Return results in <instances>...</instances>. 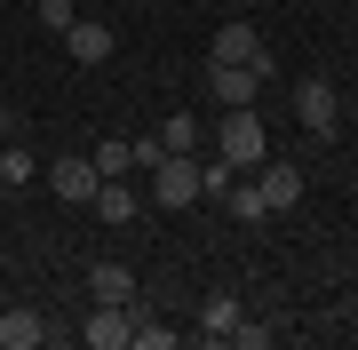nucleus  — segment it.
Instances as JSON below:
<instances>
[{"label":"nucleus","mask_w":358,"mask_h":350,"mask_svg":"<svg viewBox=\"0 0 358 350\" xmlns=\"http://www.w3.org/2000/svg\"><path fill=\"white\" fill-rule=\"evenodd\" d=\"M215 152L231 159L239 175H255L263 159H271V136H263V112L255 104H239V112H223V128H215Z\"/></svg>","instance_id":"obj_1"},{"label":"nucleus","mask_w":358,"mask_h":350,"mask_svg":"<svg viewBox=\"0 0 358 350\" xmlns=\"http://www.w3.org/2000/svg\"><path fill=\"white\" fill-rule=\"evenodd\" d=\"M199 199V159L192 152H159V168H152V207H192Z\"/></svg>","instance_id":"obj_2"},{"label":"nucleus","mask_w":358,"mask_h":350,"mask_svg":"<svg viewBox=\"0 0 358 350\" xmlns=\"http://www.w3.org/2000/svg\"><path fill=\"white\" fill-rule=\"evenodd\" d=\"M80 342H88V350H128L136 342V311H128V302H96V311L80 319Z\"/></svg>","instance_id":"obj_3"},{"label":"nucleus","mask_w":358,"mask_h":350,"mask_svg":"<svg viewBox=\"0 0 358 350\" xmlns=\"http://www.w3.org/2000/svg\"><path fill=\"white\" fill-rule=\"evenodd\" d=\"M239 319H247V311H239V295H223V286H215V295L199 302V326H192V342H199V350H231Z\"/></svg>","instance_id":"obj_4"},{"label":"nucleus","mask_w":358,"mask_h":350,"mask_svg":"<svg viewBox=\"0 0 358 350\" xmlns=\"http://www.w3.org/2000/svg\"><path fill=\"white\" fill-rule=\"evenodd\" d=\"M294 119H303L310 136H334L343 128V96H334L327 80H303V88H294Z\"/></svg>","instance_id":"obj_5"},{"label":"nucleus","mask_w":358,"mask_h":350,"mask_svg":"<svg viewBox=\"0 0 358 350\" xmlns=\"http://www.w3.org/2000/svg\"><path fill=\"white\" fill-rule=\"evenodd\" d=\"M207 96H215L223 112H239V104L263 96V72H255V64H207Z\"/></svg>","instance_id":"obj_6"},{"label":"nucleus","mask_w":358,"mask_h":350,"mask_svg":"<svg viewBox=\"0 0 358 350\" xmlns=\"http://www.w3.org/2000/svg\"><path fill=\"white\" fill-rule=\"evenodd\" d=\"M255 191H263V207H271V215L303 207V168H294V159H263V168H255Z\"/></svg>","instance_id":"obj_7"},{"label":"nucleus","mask_w":358,"mask_h":350,"mask_svg":"<svg viewBox=\"0 0 358 350\" xmlns=\"http://www.w3.org/2000/svg\"><path fill=\"white\" fill-rule=\"evenodd\" d=\"M215 64H255V72L271 80V40H263L255 24H223V32H215Z\"/></svg>","instance_id":"obj_8"},{"label":"nucleus","mask_w":358,"mask_h":350,"mask_svg":"<svg viewBox=\"0 0 358 350\" xmlns=\"http://www.w3.org/2000/svg\"><path fill=\"white\" fill-rule=\"evenodd\" d=\"M96 159H56V168H48V191L56 199H64V207H88V199H96Z\"/></svg>","instance_id":"obj_9"},{"label":"nucleus","mask_w":358,"mask_h":350,"mask_svg":"<svg viewBox=\"0 0 358 350\" xmlns=\"http://www.w3.org/2000/svg\"><path fill=\"white\" fill-rule=\"evenodd\" d=\"M112 48H120V40H112V24H80V16H72V24H64V56H72V64H112Z\"/></svg>","instance_id":"obj_10"},{"label":"nucleus","mask_w":358,"mask_h":350,"mask_svg":"<svg viewBox=\"0 0 358 350\" xmlns=\"http://www.w3.org/2000/svg\"><path fill=\"white\" fill-rule=\"evenodd\" d=\"M88 215H96V223H136V215H143V199L128 191V175H103V183H96V199H88Z\"/></svg>","instance_id":"obj_11"},{"label":"nucleus","mask_w":358,"mask_h":350,"mask_svg":"<svg viewBox=\"0 0 358 350\" xmlns=\"http://www.w3.org/2000/svg\"><path fill=\"white\" fill-rule=\"evenodd\" d=\"M40 342H48V319L40 311H24V302L0 311V350H40Z\"/></svg>","instance_id":"obj_12"},{"label":"nucleus","mask_w":358,"mask_h":350,"mask_svg":"<svg viewBox=\"0 0 358 350\" xmlns=\"http://www.w3.org/2000/svg\"><path fill=\"white\" fill-rule=\"evenodd\" d=\"M88 295H96V302H128V311H136V271H128V263H96V271H88Z\"/></svg>","instance_id":"obj_13"},{"label":"nucleus","mask_w":358,"mask_h":350,"mask_svg":"<svg viewBox=\"0 0 358 350\" xmlns=\"http://www.w3.org/2000/svg\"><path fill=\"white\" fill-rule=\"evenodd\" d=\"M223 215H231V223H271L263 191H255V175H239V183H231V191H223Z\"/></svg>","instance_id":"obj_14"},{"label":"nucleus","mask_w":358,"mask_h":350,"mask_svg":"<svg viewBox=\"0 0 358 350\" xmlns=\"http://www.w3.org/2000/svg\"><path fill=\"white\" fill-rule=\"evenodd\" d=\"M231 183H239V168H231L223 152H215V159H199V199H215V207H223V191H231Z\"/></svg>","instance_id":"obj_15"},{"label":"nucleus","mask_w":358,"mask_h":350,"mask_svg":"<svg viewBox=\"0 0 358 350\" xmlns=\"http://www.w3.org/2000/svg\"><path fill=\"white\" fill-rule=\"evenodd\" d=\"M128 350H183V335H176L167 319H143V311H136V342H128Z\"/></svg>","instance_id":"obj_16"},{"label":"nucleus","mask_w":358,"mask_h":350,"mask_svg":"<svg viewBox=\"0 0 358 350\" xmlns=\"http://www.w3.org/2000/svg\"><path fill=\"white\" fill-rule=\"evenodd\" d=\"M159 152H199V119H192V112H176V119L159 128Z\"/></svg>","instance_id":"obj_17"},{"label":"nucleus","mask_w":358,"mask_h":350,"mask_svg":"<svg viewBox=\"0 0 358 350\" xmlns=\"http://www.w3.org/2000/svg\"><path fill=\"white\" fill-rule=\"evenodd\" d=\"M32 175H40V159H32V152H8V143H0V183H8V191H24Z\"/></svg>","instance_id":"obj_18"},{"label":"nucleus","mask_w":358,"mask_h":350,"mask_svg":"<svg viewBox=\"0 0 358 350\" xmlns=\"http://www.w3.org/2000/svg\"><path fill=\"white\" fill-rule=\"evenodd\" d=\"M263 342H271V326H263V319H239V335H231V350H263Z\"/></svg>","instance_id":"obj_19"},{"label":"nucleus","mask_w":358,"mask_h":350,"mask_svg":"<svg viewBox=\"0 0 358 350\" xmlns=\"http://www.w3.org/2000/svg\"><path fill=\"white\" fill-rule=\"evenodd\" d=\"M40 24H48L56 40H64V24H72V0H40Z\"/></svg>","instance_id":"obj_20"},{"label":"nucleus","mask_w":358,"mask_h":350,"mask_svg":"<svg viewBox=\"0 0 358 350\" xmlns=\"http://www.w3.org/2000/svg\"><path fill=\"white\" fill-rule=\"evenodd\" d=\"M0 143H8V104H0Z\"/></svg>","instance_id":"obj_21"}]
</instances>
